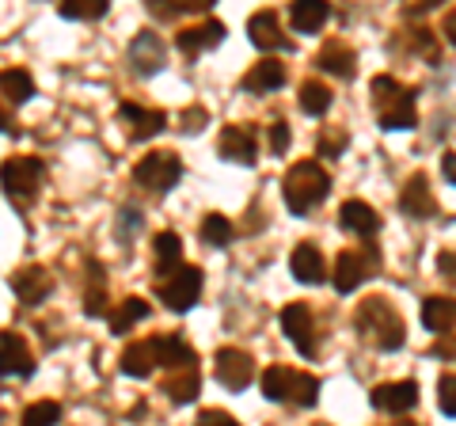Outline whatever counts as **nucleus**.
I'll return each mask as SVG.
<instances>
[{"label": "nucleus", "mask_w": 456, "mask_h": 426, "mask_svg": "<svg viewBox=\"0 0 456 426\" xmlns=\"http://www.w3.org/2000/svg\"><path fill=\"white\" fill-rule=\"evenodd\" d=\"M354 328H358V335L377 350H399L407 339L403 316L392 308L388 297H365L358 305V312H354Z\"/></svg>", "instance_id": "1"}, {"label": "nucleus", "mask_w": 456, "mask_h": 426, "mask_svg": "<svg viewBox=\"0 0 456 426\" xmlns=\"http://www.w3.org/2000/svg\"><path fill=\"white\" fill-rule=\"evenodd\" d=\"M327 191H331V176L320 168V160H301L293 164L281 179V194H285V206L293 213H308L312 206H320Z\"/></svg>", "instance_id": "2"}, {"label": "nucleus", "mask_w": 456, "mask_h": 426, "mask_svg": "<svg viewBox=\"0 0 456 426\" xmlns=\"http://www.w3.org/2000/svg\"><path fill=\"white\" fill-rule=\"evenodd\" d=\"M373 111L384 130H411L415 126V92L392 77H373Z\"/></svg>", "instance_id": "3"}, {"label": "nucleus", "mask_w": 456, "mask_h": 426, "mask_svg": "<svg viewBox=\"0 0 456 426\" xmlns=\"http://www.w3.org/2000/svg\"><path fill=\"white\" fill-rule=\"evenodd\" d=\"M42 176H46V168H42L38 156H8L4 160V194H8V202L27 206L38 194Z\"/></svg>", "instance_id": "4"}, {"label": "nucleus", "mask_w": 456, "mask_h": 426, "mask_svg": "<svg viewBox=\"0 0 456 426\" xmlns=\"http://www.w3.org/2000/svg\"><path fill=\"white\" fill-rule=\"evenodd\" d=\"M380 271V248L373 244H362V248H346L335 259V290L338 293H350L358 290L365 278H373Z\"/></svg>", "instance_id": "5"}, {"label": "nucleus", "mask_w": 456, "mask_h": 426, "mask_svg": "<svg viewBox=\"0 0 456 426\" xmlns=\"http://www.w3.org/2000/svg\"><path fill=\"white\" fill-rule=\"evenodd\" d=\"M156 293H160V301L171 312H187L198 297H202V271H198V266H175V271L160 274Z\"/></svg>", "instance_id": "6"}, {"label": "nucleus", "mask_w": 456, "mask_h": 426, "mask_svg": "<svg viewBox=\"0 0 456 426\" xmlns=\"http://www.w3.org/2000/svg\"><path fill=\"white\" fill-rule=\"evenodd\" d=\"M179 176H183V164H179V156L167 152V149H156V152H149V156H141L137 168H134V179H137L145 191H152V194L171 191V187L179 183Z\"/></svg>", "instance_id": "7"}, {"label": "nucleus", "mask_w": 456, "mask_h": 426, "mask_svg": "<svg viewBox=\"0 0 456 426\" xmlns=\"http://www.w3.org/2000/svg\"><path fill=\"white\" fill-rule=\"evenodd\" d=\"M213 365H217V381L228 392H244L251 385V377H255L251 354L240 350V347H221L217 354H213Z\"/></svg>", "instance_id": "8"}, {"label": "nucleus", "mask_w": 456, "mask_h": 426, "mask_svg": "<svg viewBox=\"0 0 456 426\" xmlns=\"http://www.w3.org/2000/svg\"><path fill=\"white\" fill-rule=\"evenodd\" d=\"M281 328L305 358H316V350H320L316 347V320H312V308L305 301H289L281 308Z\"/></svg>", "instance_id": "9"}, {"label": "nucleus", "mask_w": 456, "mask_h": 426, "mask_svg": "<svg viewBox=\"0 0 456 426\" xmlns=\"http://www.w3.org/2000/svg\"><path fill=\"white\" fill-rule=\"evenodd\" d=\"M167 61V46H164V38L152 31V27H145V31H137L134 42H130V65H134V73L137 77H152V73H160Z\"/></svg>", "instance_id": "10"}, {"label": "nucleus", "mask_w": 456, "mask_h": 426, "mask_svg": "<svg viewBox=\"0 0 456 426\" xmlns=\"http://www.w3.org/2000/svg\"><path fill=\"white\" fill-rule=\"evenodd\" d=\"M12 293L20 297L23 305H38V301H46L50 297V290H53V278H50V271L46 266H20V271H12Z\"/></svg>", "instance_id": "11"}, {"label": "nucleus", "mask_w": 456, "mask_h": 426, "mask_svg": "<svg viewBox=\"0 0 456 426\" xmlns=\"http://www.w3.org/2000/svg\"><path fill=\"white\" fill-rule=\"evenodd\" d=\"M369 400H373L377 411H388V415H403L419 404V385L415 381H388V385H377L369 392Z\"/></svg>", "instance_id": "12"}, {"label": "nucleus", "mask_w": 456, "mask_h": 426, "mask_svg": "<svg viewBox=\"0 0 456 426\" xmlns=\"http://www.w3.org/2000/svg\"><path fill=\"white\" fill-rule=\"evenodd\" d=\"M399 209H403L407 217H415V221H430L434 213H437L434 191H430V183H426L422 172H415V176L403 183V194H399Z\"/></svg>", "instance_id": "13"}, {"label": "nucleus", "mask_w": 456, "mask_h": 426, "mask_svg": "<svg viewBox=\"0 0 456 426\" xmlns=\"http://www.w3.org/2000/svg\"><path fill=\"white\" fill-rule=\"evenodd\" d=\"M0 365L8 377H31L35 373V358L27 350V339L20 332H4L0 335Z\"/></svg>", "instance_id": "14"}, {"label": "nucleus", "mask_w": 456, "mask_h": 426, "mask_svg": "<svg viewBox=\"0 0 456 426\" xmlns=\"http://www.w3.org/2000/svg\"><path fill=\"white\" fill-rule=\"evenodd\" d=\"M289 271L297 282H305V286H316V282L327 278V263L316 244H297L293 255H289Z\"/></svg>", "instance_id": "15"}, {"label": "nucleus", "mask_w": 456, "mask_h": 426, "mask_svg": "<svg viewBox=\"0 0 456 426\" xmlns=\"http://www.w3.org/2000/svg\"><path fill=\"white\" fill-rule=\"evenodd\" d=\"M338 225L346 233H354V236H362V240H369V236H377V229H380V217H377V209L369 206V202H342V209H338Z\"/></svg>", "instance_id": "16"}, {"label": "nucleus", "mask_w": 456, "mask_h": 426, "mask_svg": "<svg viewBox=\"0 0 456 426\" xmlns=\"http://www.w3.org/2000/svg\"><path fill=\"white\" fill-rule=\"evenodd\" d=\"M217 149L224 160H232V164H255V134L248 126H224Z\"/></svg>", "instance_id": "17"}, {"label": "nucleus", "mask_w": 456, "mask_h": 426, "mask_svg": "<svg viewBox=\"0 0 456 426\" xmlns=\"http://www.w3.org/2000/svg\"><path fill=\"white\" fill-rule=\"evenodd\" d=\"M156 343V358H160V369H187L198 365V354L183 335H152Z\"/></svg>", "instance_id": "18"}, {"label": "nucleus", "mask_w": 456, "mask_h": 426, "mask_svg": "<svg viewBox=\"0 0 456 426\" xmlns=\"http://www.w3.org/2000/svg\"><path fill=\"white\" fill-rule=\"evenodd\" d=\"M316 65L323 69V73H331V77H354V69H358V53H354L342 38H331V42H323L320 46Z\"/></svg>", "instance_id": "19"}, {"label": "nucleus", "mask_w": 456, "mask_h": 426, "mask_svg": "<svg viewBox=\"0 0 456 426\" xmlns=\"http://www.w3.org/2000/svg\"><path fill=\"white\" fill-rule=\"evenodd\" d=\"M118 115L130 122V137L134 141H149V137H156L167 126L164 111H145V107H137V103H122Z\"/></svg>", "instance_id": "20"}, {"label": "nucleus", "mask_w": 456, "mask_h": 426, "mask_svg": "<svg viewBox=\"0 0 456 426\" xmlns=\"http://www.w3.org/2000/svg\"><path fill=\"white\" fill-rule=\"evenodd\" d=\"M160 392L167 396L171 404H194V400H198V392H202V373H198L194 365L175 369V373H167V377H164Z\"/></svg>", "instance_id": "21"}, {"label": "nucleus", "mask_w": 456, "mask_h": 426, "mask_svg": "<svg viewBox=\"0 0 456 426\" xmlns=\"http://www.w3.org/2000/svg\"><path fill=\"white\" fill-rule=\"evenodd\" d=\"M248 35L259 50H285V35H281V23H278V12H255V16L248 20Z\"/></svg>", "instance_id": "22"}, {"label": "nucleus", "mask_w": 456, "mask_h": 426, "mask_svg": "<svg viewBox=\"0 0 456 426\" xmlns=\"http://www.w3.org/2000/svg\"><path fill=\"white\" fill-rule=\"evenodd\" d=\"M221 38H224V23L221 20H206V23H198V27H183V31L175 35L183 53H202L209 46H217Z\"/></svg>", "instance_id": "23"}, {"label": "nucleus", "mask_w": 456, "mask_h": 426, "mask_svg": "<svg viewBox=\"0 0 456 426\" xmlns=\"http://www.w3.org/2000/svg\"><path fill=\"white\" fill-rule=\"evenodd\" d=\"M422 328L445 335L456 328V297H426L422 301Z\"/></svg>", "instance_id": "24"}, {"label": "nucleus", "mask_w": 456, "mask_h": 426, "mask_svg": "<svg viewBox=\"0 0 456 426\" xmlns=\"http://www.w3.org/2000/svg\"><path fill=\"white\" fill-rule=\"evenodd\" d=\"M285 84V65L278 61V58H266V61H259V65H251L248 73H244V80H240V88L244 92H274V88H281Z\"/></svg>", "instance_id": "25"}, {"label": "nucleus", "mask_w": 456, "mask_h": 426, "mask_svg": "<svg viewBox=\"0 0 456 426\" xmlns=\"http://www.w3.org/2000/svg\"><path fill=\"white\" fill-rule=\"evenodd\" d=\"M327 16H331V8L323 0H297V4H289V27L297 35H316L327 23Z\"/></svg>", "instance_id": "26"}, {"label": "nucleus", "mask_w": 456, "mask_h": 426, "mask_svg": "<svg viewBox=\"0 0 456 426\" xmlns=\"http://www.w3.org/2000/svg\"><path fill=\"white\" fill-rule=\"evenodd\" d=\"M152 369H160V358H156V343L152 339H137L122 350V373L130 377H149Z\"/></svg>", "instance_id": "27"}, {"label": "nucleus", "mask_w": 456, "mask_h": 426, "mask_svg": "<svg viewBox=\"0 0 456 426\" xmlns=\"http://www.w3.org/2000/svg\"><path fill=\"white\" fill-rule=\"evenodd\" d=\"M149 301L145 297H126V301L118 305V312H110V332L114 335H126L134 328V324H141V320H149Z\"/></svg>", "instance_id": "28"}, {"label": "nucleus", "mask_w": 456, "mask_h": 426, "mask_svg": "<svg viewBox=\"0 0 456 426\" xmlns=\"http://www.w3.org/2000/svg\"><path fill=\"white\" fill-rule=\"evenodd\" d=\"M259 389H263L266 400L285 404V400H289V389H293V369H285V365H270V369H263Z\"/></svg>", "instance_id": "29"}, {"label": "nucleus", "mask_w": 456, "mask_h": 426, "mask_svg": "<svg viewBox=\"0 0 456 426\" xmlns=\"http://www.w3.org/2000/svg\"><path fill=\"white\" fill-rule=\"evenodd\" d=\"M297 103H301L305 115L320 119V115H327V111H331V88H327V84H320V80H305V84H301V95H297Z\"/></svg>", "instance_id": "30"}, {"label": "nucleus", "mask_w": 456, "mask_h": 426, "mask_svg": "<svg viewBox=\"0 0 456 426\" xmlns=\"http://www.w3.org/2000/svg\"><path fill=\"white\" fill-rule=\"evenodd\" d=\"M0 88H4L8 103H27V99L35 95V80H31V73H23V69H4V73H0Z\"/></svg>", "instance_id": "31"}, {"label": "nucleus", "mask_w": 456, "mask_h": 426, "mask_svg": "<svg viewBox=\"0 0 456 426\" xmlns=\"http://www.w3.org/2000/svg\"><path fill=\"white\" fill-rule=\"evenodd\" d=\"M107 0H65V4H57V12H61L65 20H99L107 16Z\"/></svg>", "instance_id": "32"}, {"label": "nucleus", "mask_w": 456, "mask_h": 426, "mask_svg": "<svg viewBox=\"0 0 456 426\" xmlns=\"http://www.w3.org/2000/svg\"><path fill=\"white\" fill-rule=\"evenodd\" d=\"M179 251H183V240H179V233H156L152 236V255H156V263H160V271L164 266H171V263H179Z\"/></svg>", "instance_id": "33"}, {"label": "nucleus", "mask_w": 456, "mask_h": 426, "mask_svg": "<svg viewBox=\"0 0 456 426\" xmlns=\"http://www.w3.org/2000/svg\"><path fill=\"white\" fill-rule=\"evenodd\" d=\"M202 240L213 248H224L228 240H232V225H228L224 213H206V221H202Z\"/></svg>", "instance_id": "34"}, {"label": "nucleus", "mask_w": 456, "mask_h": 426, "mask_svg": "<svg viewBox=\"0 0 456 426\" xmlns=\"http://www.w3.org/2000/svg\"><path fill=\"white\" fill-rule=\"evenodd\" d=\"M289 400L297 407H312L320 400V381L312 373H293V389H289Z\"/></svg>", "instance_id": "35"}, {"label": "nucleus", "mask_w": 456, "mask_h": 426, "mask_svg": "<svg viewBox=\"0 0 456 426\" xmlns=\"http://www.w3.org/2000/svg\"><path fill=\"white\" fill-rule=\"evenodd\" d=\"M88 271H92V286L88 293H84V305H88V316H107V290H103V282H99V263H88Z\"/></svg>", "instance_id": "36"}, {"label": "nucleus", "mask_w": 456, "mask_h": 426, "mask_svg": "<svg viewBox=\"0 0 456 426\" xmlns=\"http://www.w3.org/2000/svg\"><path fill=\"white\" fill-rule=\"evenodd\" d=\"M57 419H61V407H57L53 400H38V404H31L23 411L20 426H53Z\"/></svg>", "instance_id": "37"}, {"label": "nucleus", "mask_w": 456, "mask_h": 426, "mask_svg": "<svg viewBox=\"0 0 456 426\" xmlns=\"http://www.w3.org/2000/svg\"><path fill=\"white\" fill-rule=\"evenodd\" d=\"M209 8H213V0H175V4H160V0H149V12H152V16H167V20L183 16V12H209Z\"/></svg>", "instance_id": "38"}, {"label": "nucleus", "mask_w": 456, "mask_h": 426, "mask_svg": "<svg viewBox=\"0 0 456 426\" xmlns=\"http://www.w3.org/2000/svg\"><path fill=\"white\" fill-rule=\"evenodd\" d=\"M437 407L445 411L449 419H456V373H445L437 381Z\"/></svg>", "instance_id": "39"}, {"label": "nucleus", "mask_w": 456, "mask_h": 426, "mask_svg": "<svg viewBox=\"0 0 456 426\" xmlns=\"http://www.w3.org/2000/svg\"><path fill=\"white\" fill-rule=\"evenodd\" d=\"M206 122H209V111H206V107H187V111L179 115V126H183L187 134H198Z\"/></svg>", "instance_id": "40"}, {"label": "nucleus", "mask_w": 456, "mask_h": 426, "mask_svg": "<svg viewBox=\"0 0 456 426\" xmlns=\"http://www.w3.org/2000/svg\"><path fill=\"white\" fill-rule=\"evenodd\" d=\"M194 426H240L228 411H217V407H209V411H198V419Z\"/></svg>", "instance_id": "41"}, {"label": "nucleus", "mask_w": 456, "mask_h": 426, "mask_svg": "<svg viewBox=\"0 0 456 426\" xmlns=\"http://www.w3.org/2000/svg\"><path fill=\"white\" fill-rule=\"evenodd\" d=\"M270 149H274L278 156L289 149V122H274V126H270Z\"/></svg>", "instance_id": "42"}, {"label": "nucleus", "mask_w": 456, "mask_h": 426, "mask_svg": "<svg viewBox=\"0 0 456 426\" xmlns=\"http://www.w3.org/2000/svg\"><path fill=\"white\" fill-rule=\"evenodd\" d=\"M441 35H445L452 46H456V8L452 12H445V20H441Z\"/></svg>", "instance_id": "43"}, {"label": "nucleus", "mask_w": 456, "mask_h": 426, "mask_svg": "<svg viewBox=\"0 0 456 426\" xmlns=\"http://www.w3.org/2000/svg\"><path fill=\"white\" fill-rule=\"evenodd\" d=\"M437 271L456 274V255H452V251H441V255H437Z\"/></svg>", "instance_id": "44"}, {"label": "nucleus", "mask_w": 456, "mask_h": 426, "mask_svg": "<svg viewBox=\"0 0 456 426\" xmlns=\"http://www.w3.org/2000/svg\"><path fill=\"white\" fill-rule=\"evenodd\" d=\"M342 141H346V137H342V134H335V137H327V141H320V152H338V149H342Z\"/></svg>", "instance_id": "45"}, {"label": "nucleus", "mask_w": 456, "mask_h": 426, "mask_svg": "<svg viewBox=\"0 0 456 426\" xmlns=\"http://www.w3.org/2000/svg\"><path fill=\"white\" fill-rule=\"evenodd\" d=\"M441 168H445V176L456 183V152H445V160H441Z\"/></svg>", "instance_id": "46"}]
</instances>
